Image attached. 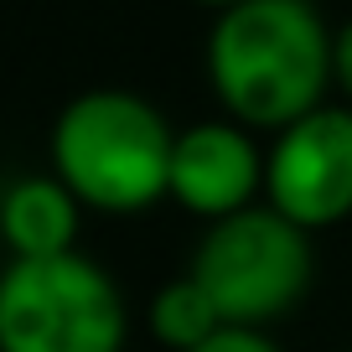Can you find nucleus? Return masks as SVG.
Masks as SVG:
<instances>
[{
	"instance_id": "7",
	"label": "nucleus",
	"mask_w": 352,
	"mask_h": 352,
	"mask_svg": "<svg viewBox=\"0 0 352 352\" xmlns=\"http://www.w3.org/2000/svg\"><path fill=\"white\" fill-rule=\"evenodd\" d=\"M0 228L21 259H57L73 239V202L52 182H21L0 208Z\"/></svg>"
},
{
	"instance_id": "5",
	"label": "nucleus",
	"mask_w": 352,
	"mask_h": 352,
	"mask_svg": "<svg viewBox=\"0 0 352 352\" xmlns=\"http://www.w3.org/2000/svg\"><path fill=\"white\" fill-rule=\"evenodd\" d=\"M270 197L296 228L337 223L352 208V114L316 109L290 124L270 161Z\"/></svg>"
},
{
	"instance_id": "9",
	"label": "nucleus",
	"mask_w": 352,
	"mask_h": 352,
	"mask_svg": "<svg viewBox=\"0 0 352 352\" xmlns=\"http://www.w3.org/2000/svg\"><path fill=\"white\" fill-rule=\"evenodd\" d=\"M192 352H275L264 337H254L249 327H223V331H212L202 347H192Z\"/></svg>"
},
{
	"instance_id": "6",
	"label": "nucleus",
	"mask_w": 352,
	"mask_h": 352,
	"mask_svg": "<svg viewBox=\"0 0 352 352\" xmlns=\"http://www.w3.org/2000/svg\"><path fill=\"white\" fill-rule=\"evenodd\" d=\"M254 187V151L228 124L187 130L171 151V192L192 212H239Z\"/></svg>"
},
{
	"instance_id": "2",
	"label": "nucleus",
	"mask_w": 352,
	"mask_h": 352,
	"mask_svg": "<svg viewBox=\"0 0 352 352\" xmlns=\"http://www.w3.org/2000/svg\"><path fill=\"white\" fill-rule=\"evenodd\" d=\"M57 171L94 208L130 212L171 187V151L161 114L130 94H88L57 120Z\"/></svg>"
},
{
	"instance_id": "1",
	"label": "nucleus",
	"mask_w": 352,
	"mask_h": 352,
	"mask_svg": "<svg viewBox=\"0 0 352 352\" xmlns=\"http://www.w3.org/2000/svg\"><path fill=\"white\" fill-rule=\"evenodd\" d=\"M212 83L254 124H296L327 78V36L306 0H243L218 21L208 47Z\"/></svg>"
},
{
	"instance_id": "8",
	"label": "nucleus",
	"mask_w": 352,
	"mask_h": 352,
	"mask_svg": "<svg viewBox=\"0 0 352 352\" xmlns=\"http://www.w3.org/2000/svg\"><path fill=\"white\" fill-rule=\"evenodd\" d=\"M151 327H155V337H161V342L192 352V347H202L212 331H223V316H218V306L208 300V290H202L197 280H176L171 290L155 296Z\"/></svg>"
},
{
	"instance_id": "3",
	"label": "nucleus",
	"mask_w": 352,
	"mask_h": 352,
	"mask_svg": "<svg viewBox=\"0 0 352 352\" xmlns=\"http://www.w3.org/2000/svg\"><path fill=\"white\" fill-rule=\"evenodd\" d=\"M124 306L78 254L21 259L0 280V352H120Z\"/></svg>"
},
{
	"instance_id": "10",
	"label": "nucleus",
	"mask_w": 352,
	"mask_h": 352,
	"mask_svg": "<svg viewBox=\"0 0 352 352\" xmlns=\"http://www.w3.org/2000/svg\"><path fill=\"white\" fill-rule=\"evenodd\" d=\"M331 63H337V78L347 83V94H352V26L337 36V52H331Z\"/></svg>"
},
{
	"instance_id": "4",
	"label": "nucleus",
	"mask_w": 352,
	"mask_h": 352,
	"mask_svg": "<svg viewBox=\"0 0 352 352\" xmlns=\"http://www.w3.org/2000/svg\"><path fill=\"white\" fill-rule=\"evenodd\" d=\"M192 280L208 290L223 327H243V321L285 311L306 290L311 254L296 223L280 212H233L202 243Z\"/></svg>"
},
{
	"instance_id": "11",
	"label": "nucleus",
	"mask_w": 352,
	"mask_h": 352,
	"mask_svg": "<svg viewBox=\"0 0 352 352\" xmlns=\"http://www.w3.org/2000/svg\"><path fill=\"white\" fill-rule=\"evenodd\" d=\"M208 6H228V11H233V6H243V0H208Z\"/></svg>"
}]
</instances>
